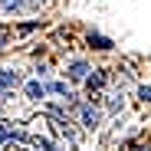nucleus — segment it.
Here are the masks:
<instances>
[{
  "label": "nucleus",
  "instance_id": "nucleus-8",
  "mask_svg": "<svg viewBox=\"0 0 151 151\" xmlns=\"http://www.w3.org/2000/svg\"><path fill=\"white\" fill-rule=\"evenodd\" d=\"M46 4H49V0H30V7H33V10H40V7H46Z\"/></svg>",
  "mask_w": 151,
  "mask_h": 151
},
{
  "label": "nucleus",
  "instance_id": "nucleus-7",
  "mask_svg": "<svg viewBox=\"0 0 151 151\" xmlns=\"http://www.w3.org/2000/svg\"><path fill=\"white\" fill-rule=\"evenodd\" d=\"M138 95H141V102H148V105H151V89H141Z\"/></svg>",
  "mask_w": 151,
  "mask_h": 151
},
{
  "label": "nucleus",
  "instance_id": "nucleus-5",
  "mask_svg": "<svg viewBox=\"0 0 151 151\" xmlns=\"http://www.w3.org/2000/svg\"><path fill=\"white\" fill-rule=\"evenodd\" d=\"M27 95H30V99H43V86H40V82H30V86H27Z\"/></svg>",
  "mask_w": 151,
  "mask_h": 151
},
{
  "label": "nucleus",
  "instance_id": "nucleus-1",
  "mask_svg": "<svg viewBox=\"0 0 151 151\" xmlns=\"http://www.w3.org/2000/svg\"><path fill=\"white\" fill-rule=\"evenodd\" d=\"M102 86H105V72H92L89 79H86V89H89V95H92V92H99Z\"/></svg>",
  "mask_w": 151,
  "mask_h": 151
},
{
  "label": "nucleus",
  "instance_id": "nucleus-3",
  "mask_svg": "<svg viewBox=\"0 0 151 151\" xmlns=\"http://www.w3.org/2000/svg\"><path fill=\"white\" fill-rule=\"evenodd\" d=\"M23 7V0H0V10H4V13H17Z\"/></svg>",
  "mask_w": 151,
  "mask_h": 151
},
{
  "label": "nucleus",
  "instance_id": "nucleus-4",
  "mask_svg": "<svg viewBox=\"0 0 151 151\" xmlns=\"http://www.w3.org/2000/svg\"><path fill=\"white\" fill-rule=\"evenodd\" d=\"M0 86H17V72H7V69H0Z\"/></svg>",
  "mask_w": 151,
  "mask_h": 151
},
{
  "label": "nucleus",
  "instance_id": "nucleus-6",
  "mask_svg": "<svg viewBox=\"0 0 151 151\" xmlns=\"http://www.w3.org/2000/svg\"><path fill=\"white\" fill-rule=\"evenodd\" d=\"M69 76H72V79H86V66H82V63H76V66L69 69Z\"/></svg>",
  "mask_w": 151,
  "mask_h": 151
},
{
  "label": "nucleus",
  "instance_id": "nucleus-2",
  "mask_svg": "<svg viewBox=\"0 0 151 151\" xmlns=\"http://www.w3.org/2000/svg\"><path fill=\"white\" fill-rule=\"evenodd\" d=\"M79 118H82L86 128H95V125H99V112H95V109H82V112H79Z\"/></svg>",
  "mask_w": 151,
  "mask_h": 151
}]
</instances>
